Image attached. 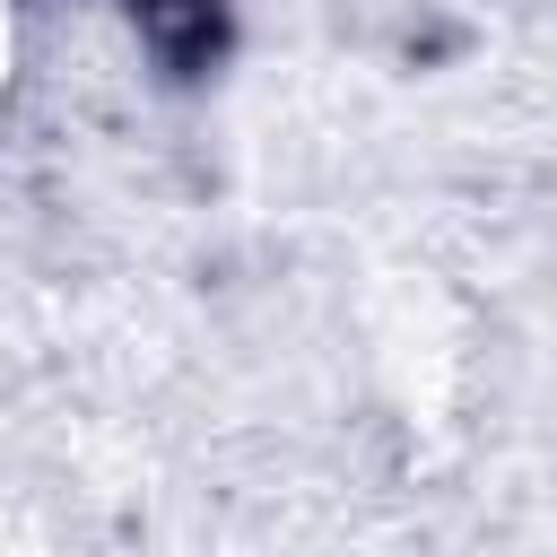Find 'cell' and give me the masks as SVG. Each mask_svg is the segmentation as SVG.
<instances>
[{
    "label": "cell",
    "mask_w": 557,
    "mask_h": 557,
    "mask_svg": "<svg viewBox=\"0 0 557 557\" xmlns=\"http://www.w3.org/2000/svg\"><path fill=\"white\" fill-rule=\"evenodd\" d=\"M131 17L174 78H200L226 52V0H131Z\"/></svg>",
    "instance_id": "6da1fadb"
}]
</instances>
